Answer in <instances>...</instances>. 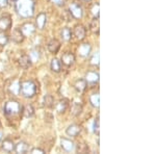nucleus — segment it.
<instances>
[{
    "label": "nucleus",
    "instance_id": "nucleus-1",
    "mask_svg": "<svg viewBox=\"0 0 156 154\" xmlns=\"http://www.w3.org/2000/svg\"><path fill=\"white\" fill-rule=\"evenodd\" d=\"M15 9L21 18H31L34 14V0H17L15 2Z\"/></svg>",
    "mask_w": 156,
    "mask_h": 154
},
{
    "label": "nucleus",
    "instance_id": "nucleus-2",
    "mask_svg": "<svg viewBox=\"0 0 156 154\" xmlns=\"http://www.w3.org/2000/svg\"><path fill=\"white\" fill-rule=\"evenodd\" d=\"M19 94H21L24 98H32L37 94V84L32 80H25L20 83Z\"/></svg>",
    "mask_w": 156,
    "mask_h": 154
},
{
    "label": "nucleus",
    "instance_id": "nucleus-3",
    "mask_svg": "<svg viewBox=\"0 0 156 154\" xmlns=\"http://www.w3.org/2000/svg\"><path fill=\"white\" fill-rule=\"evenodd\" d=\"M3 112L6 117H17L22 113V105L16 100H9L4 105Z\"/></svg>",
    "mask_w": 156,
    "mask_h": 154
},
{
    "label": "nucleus",
    "instance_id": "nucleus-4",
    "mask_svg": "<svg viewBox=\"0 0 156 154\" xmlns=\"http://www.w3.org/2000/svg\"><path fill=\"white\" fill-rule=\"evenodd\" d=\"M69 14L71 15L72 18L79 20L83 16V9H82L81 5L77 2H72L69 5Z\"/></svg>",
    "mask_w": 156,
    "mask_h": 154
},
{
    "label": "nucleus",
    "instance_id": "nucleus-5",
    "mask_svg": "<svg viewBox=\"0 0 156 154\" xmlns=\"http://www.w3.org/2000/svg\"><path fill=\"white\" fill-rule=\"evenodd\" d=\"M72 32H73V36L76 38L77 40H79V41L84 40L85 36H87V29H85V27L82 24L75 25L74 28L72 30Z\"/></svg>",
    "mask_w": 156,
    "mask_h": 154
},
{
    "label": "nucleus",
    "instance_id": "nucleus-6",
    "mask_svg": "<svg viewBox=\"0 0 156 154\" xmlns=\"http://www.w3.org/2000/svg\"><path fill=\"white\" fill-rule=\"evenodd\" d=\"M75 60H76V57H75L74 53H72V52H70V51H67L62 55L60 63L64 66H66V67H71V66L74 65Z\"/></svg>",
    "mask_w": 156,
    "mask_h": 154
},
{
    "label": "nucleus",
    "instance_id": "nucleus-7",
    "mask_svg": "<svg viewBox=\"0 0 156 154\" xmlns=\"http://www.w3.org/2000/svg\"><path fill=\"white\" fill-rule=\"evenodd\" d=\"M84 79H85V81H87V84L95 85L99 82L100 75H99V73L96 72V71H89V72H87V74H85Z\"/></svg>",
    "mask_w": 156,
    "mask_h": 154
},
{
    "label": "nucleus",
    "instance_id": "nucleus-8",
    "mask_svg": "<svg viewBox=\"0 0 156 154\" xmlns=\"http://www.w3.org/2000/svg\"><path fill=\"white\" fill-rule=\"evenodd\" d=\"M60 148L65 151V152H72L75 150V144L73 141L69 140L66 138H60Z\"/></svg>",
    "mask_w": 156,
    "mask_h": 154
},
{
    "label": "nucleus",
    "instance_id": "nucleus-9",
    "mask_svg": "<svg viewBox=\"0 0 156 154\" xmlns=\"http://www.w3.org/2000/svg\"><path fill=\"white\" fill-rule=\"evenodd\" d=\"M36 29H37L36 24L31 23V22H26V23H24L21 27V30H22V32H23L24 37H30L31 34H34Z\"/></svg>",
    "mask_w": 156,
    "mask_h": 154
},
{
    "label": "nucleus",
    "instance_id": "nucleus-10",
    "mask_svg": "<svg viewBox=\"0 0 156 154\" xmlns=\"http://www.w3.org/2000/svg\"><path fill=\"white\" fill-rule=\"evenodd\" d=\"M12 27V18L9 15L0 17V31H4L9 30Z\"/></svg>",
    "mask_w": 156,
    "mask_h": 154
},
{
    "label": "nucleus",
    "instance_id": "nucleus-11",
    "mask_svg": "<svg viewBox=\"0 0 156 154\" xmlns=\"http://www.w3.org/2000/svg\"><path fill=\"white\" fill-rule=\"evenodd\" d=\"M90 51H92V46L89 43H83L77 48V53L81 57H87L90 54Z\"/></svg>",
    "mask_w": 156,
    "mask_h": 154
},
{
    "label": "nucleus",
    "instance_id": "nucleus-12",
    "mask_svg": "<svg viewBox=\"0 0 156 154\" xmlns=\"http://www.w3.org/2000/svg\"><path fill=\"white\" fill-rule=\"evenodd\" d=\"M82 128L80 125L78 124H71L70 126H68V128L66 129V133L67 135L71 136V138H76L77 135L80 134Z\"/></svg>",
    "mask_w": 156,
    "mask_h": 154
},
{
    "label": "nucleus",
    "instance_id": "nucleus-13",
    "mask_svg": "<svg viewBox=\"0 0 156 154\" xmlns=\"http://www.w3.org/2000/svg\"><path fill=\"white\" fill-rule=\"evenodd\" d=\"M11 39L12 42L17 43V44H20V43H22L24 41L25 37L23 34V32H22L21 28H15L12 29V34H11Z\"/></svg>",
    "mask_w": 156,
    "mask_h": 154
},
{
    "label": "nucleus",
    "instance_id": "nucleus-14",
    "mask_svg": "<svg viewBox=\"0 0 156 154\" xmlns=\"http://www.w3.org/2000/svg\"><path fill=\"white\" fill-rule=\"evenodd\" d=\"M68 107H69V100L68 99H60L55 105V109L57 113H65L67 112Z\"/></svg>",
    "mask_w": 156,
    "mask_h": 154
},
{
    "label": "nucleus",
    "instance_id": "nucleus-15",
    "mask_svg": "<svg viewBox=\"0 0 156 154\" xmlns=\"http://www.w3.org/2000/svg\"><path fill=\"white\" fill-rule=\"evenodd\" d=\"M1 149L4 152L11 153L12 151H15V143L9 138H5L1 142Z\"/></svg>",
    "mask_w": 156,
    "mask_h": 154
},
{
    "label": "nucleus",
    "instance_id": "nucleus-16",
    "mask_svg": "<svg viewBox=\"0 0 156 154\" xmlns=\"http://www.w3.org/2000/svg\"><path fill=\"white\" fill-rule=\"evenodd\" d=\"M47 23V15L45 13H40L36 19V26L39 29H44Z\"/></svg>",
    "mask_w": 156,
    "mask_h": 154
},
{
    "label": "nucleus",
    "instance_id": "nucleus-17",
    "mask_svg": "<svg viewBox=\"0 0 156 154\" xmlns=\"http://www.w3.org/2000/svg\"><path fill=\"white\" fill-rule=\"evenodd\" d=\"M87 83L85 81V79L83 78H79V79H77L76 81L73 83V87H74V89L77 91L78 93H83L85 90H87Z\"/></svg>",
    "mask_w": 156,
    "mask_h": 154
},
{
    "label": "nucleus",
    "instance_id": "nucleus-18",
    "mask_svg": "<svg viewBox=\"0 0 156 154\" xmlns=\"http://www.w3.org/2000/svg\"><path fill=\"white\" fill-rule=\"evenodd\" d=\"M18 64L22 69H28L29 67H31L32 62L30 59L29 55H22L18 59Z\"/></svg>",
    "mask_w": 156,
    "mask_h": 154
},
{
    "label": "nucleus",
    "instance_id": "nucleus-19",
    "mask_svg": "<svg viewBox=\"0 0 156 154\" xmlns=\"http://www.w3.org/2000/svg\"><path fill=\"white\" fill-rule=\"evenodd\" d=\"M15 151L19 154H24V153H27L29 151V145L27 144L26 142H19L17 145H15Z\"/></svg>",
    "mask_w": 156,
    "mask_h": 154
},
{
    "label": "nucleus",
    "instance_id": "nucleus-20",
    "mask_svg": "<svg viewBox=\"0 0 156 154\" xmlns=\"http://www.w3.org/2000/svg\"><path fill=\"white\" fill-rule=\"evenodd\" d=\"M47 47H48V50L51 53H57L58 52V50H59V48H60V43L58 40H56V39H52L51 41H50L48 43V45H47Z\"/></svg>",
    "mask_w": 156,
    "mask_h": 154
},
{
    "label": "nucleus",
    "instance_id": "nucleus-21",
    "mask_svg": "<svg viewBox=\"0 0 156 154\" xmlns=\"http://www.w3.org/2000/svg\"><path fill=\"white\" fill-rule=\"evenodd\" d=\"M60 37H62V39L66 42L71 41L72 37H73L72 29L70 28V27H64V28L60 30Z\"/></svg>",
    "mask_w": 156,
    "mask_h": 154
},
{
    "label": "nucleus",
    "instance_id": "nucleus-22",
    "mask_svg": "<svg viewBox=\"0 0 156 154\" xmlns=\"http://www.w3.org/2000/svg\"><path fill=\"white\" fill-rule=\"evenodd\" d=\"M89 101L93 107L95 108H99L100 106V95L99 93H93L90 95Z\"/></svg>",
    "mask_w": 156,
    "mask_h": 154
},
{
    "label": "nucleus",
    "instance_id": "nucleus-23",
    "mask_svg": "<svg viewBox=\"0 0 156 154\" xmlns=\"http://www.w3.org/2000/svg\"><path fill=\"white\" fill-rule=\"evenodd\" d=\"M90 29L93 34H99L100 32V21H99V18H94L90 21Z\"/></svg>",
    "mask_w": 156,
    "mask_h": 154
},
{
    "label": "nucleus",
    "instance_id": "nucleus-24",
    "mask_svg": "<svg viewBox=\"0 0 156 154\" xmlns=\"http://www.w3.org/2000/svg\"><path fill=\"white\" fill-rule=\"evenodd\" d=\"M22 115L25 118H31L34 115V108L31 104H27L24 107H22Z\"/></svg>",
    "mask_w": 156,
    "mask_h": 154
},
{
    "label": "nucleus",
    "instance_id": "nucleus-25",
    "mask_svg": "<svg viewBox=\"0 0 156 154\" xmlns=\"http://www.w3.org/2000/svg\"><path fill=\"white\" fill-rule=\"evenodd\" d=\"M50 68H51L52 72L59 73L60 70H62V63H60V60L54 57V59L51 60V64H50Z\"/></svg>",
    "mask_w": 156,
    "mask_h": 154
},
{
    "label": "nucleus",
    "instance_id": "nucleus-26",
    "mask_svg": "<svg viewBox=\"0 0 156 154\" xmlns=\"http://www.w3.org/2000/svg\"><path fill=\"white\" fill-rule=\"evenodd\" d=\"M53 105H54L53 96L50 95V94H46L44 96V106L48 107V108H51V107H53Z\"/></svg>",
    "mask_w": 156,
    "mask_h": 154
},
{
    "label": "nucleus",
    "instance_id": "nucleus-27",
    "mask_svg": "<svg viewBox=\"0 0 156 154\" xmlns=\"http://www.w3.org/2000/svg\"><path fill=\"white\" fill-rule=\"evenodd\" d=\"M75 149H76L78 153H87L90 150L87 144H85L84 142H80L77 145H75Z\"/></svg>",
    "mask_w": 156,
    "mask_h": 154
},
{
    "label": "nucleus",
    "instance_id": "nucleus-28",
    "mask_svg": "<svg viewBox=\"0 0 156 154\" xmlns=\"http://www.w3.org/2000/svg\"><path fill=\"white\" fill-rule=\"evenodd\" d=\"M81 113H82V105L80 104V103L75 102L74 104L72 105V108H71L72 116H74V117H77V116H79Z\"/></svg>",
    "mask_w": 156,
    "mask_h": 154
},
{
    "label": "nucleus",
    "instance_id": "nucleus-29",
    "mask_svg": "<svg viewBox=\"0 0 156 154\" xmlns=\"http://www.w3.org/2000/svg\"><path fill=\"white\" fill-rule=\"evenodd\" d=\"M9 37L4 31H0V47H4L9 44Z\"/></svg>",
    "mask_w": 156,
    "mask_h": 154
},
{
    "label": "nucleus",
    "instance_id": "nucleus-30",
    "mask_svg": "<svg viewBox=\"0 0 156 154\" xmlns=\"http://www.w3.org/2000/svg\"><path fill=\"white\" fill-rule=\"evenodd\" d=\"M90 14L93 15L94 18H99V15H100V5L99 3L94 4L92 7H90Z\"/></svg>",
    "mask_w": 156,
    "mask_h": 154
},
{
    "label": "nucleus",
    "instance_id": "nucleus-31",
    "mask_svg": "<svg viewBox=\"0 0 156 154\" xmlns=\"http://www.w3.org/2000/svg\"><path fill=\"white\" fill-rule=\"evenodd\" d=\"M9 91L15 95H18L19 94V91H20V82L19 81H14L9 87Z\"/></svg>",
    "mask_w": 156,
    "mask_h": 154
},
{
    "label": "nucleus",
    "instance_id": "nucleus-32",
    "mask_svg": "<svg viewBox=\"0 0 156 154\" xmlns=\"http://www.w3.org/2000/svg\"><path fill=\"white\" fill-rule=\"evenodd\" d=\"M99 53H94L92 55V57H90V64L92 65V66H99Z\"/></svg>",
    "mask_w": 156,
    "mask_h": 154
},
{
    "label": "nucleus",
    "instance_id": "nucleus-33",
    "mask_svg": "<svg viewBox=\"0 0 156 154\" xmlns=\"http://www.w3.org/2000/svg\"><path fill=\"white\" fill-rule=\"evenodd\" d=\"M40 56H41V54H40V52L37 51V50H32V51L30 52V54H29V57H30V59H31L32 63L39 60Z\"/></svg>",
    "mask_w": 156,
    "mask_h": 154
},
{
    "label": "nucleus",
    "instance_id": "nucleus-34",
    "mask_svg": "<svg viewBox=\"0 0 156 154\" xmlns=\"http://www.w3.org/2000/svg\"><path fill=\"white\" fill-rule=\"evenodd\" d=\"M94 132L96 133L97 135H99V132H100V121H99V118L95 119V122H94Z\"/></svg>",
    "mask_w": 156,
    "mask_h": 154
},
{
    "label": "nucleus",
    "instance_id": "nucleus-35",
    "mask_svg": "<svg viewBox=\"0 0 156 154\" xmlns=\"http://www.w3.org/2000/svg\"><path fill=\"white\" fill-rule=\"evenodd\" d=\"M30 153H32V154H44L45 153V151L43 150V149L41 148H32L31 150H30Z\"/></svg>",
    "mask_w": 156,
    "mask_h": 154
},
{
    "label": "nucleus",
    "instance_id": "nucleus-36",
    "mask_svg": "<svg viewBox=\"0 0 156 154\" xmlns=\"http://www.w3.org/2000/svg\"><path fill=\"white\" fill-rule=\"evenodd\" d=\"M54 4H56L57 6H62L66 3V0H51Z\"/></svg>",
    "mask_w": 156,
    "mask_h": 154
},
{
    "label": "nucleus",
    "instance_id": "nucleus-37",
    "mask_svg": "<svg viewBox=\"0 0 156 154\" xmlns=\"http://www.w3.org/2000/svg\"><path fill=\"white\" fill-rule=\"evenodd\" d=\"M9 0H0V7H5L7 5Z\"/></svg>",
    "mask_w": 156,
    "mask_h": 154
},
{
    "label": "nucleus",
    "instance_id": "nucleus-38",
    "mask_svg": "<svg viewBox=\"0 0 156 154\" xmlns=\"http://www.w3.org/2000/svg\"><path fill=\"white\" fill-rule=\"evenodd\" d=\"M9 1H11V2H14V3H15V2H16L17 0H9Z\"/></svg>",
    "mask_w": 156,
    "mask_h": 154
},
{
    "label": "nucleus",
    "instance_id": "nucleus-39",
    "mask_svg": "<svg viewBox=\"0 0 156 154\" xmlns=\"http://www.w3.org/2000/svg\"><path fill=\"white\" fill-rule=\"evenodd\" d=\"M84 1H90V0H84Z\"/></svg>",
    "mask_w": 156,
    "mask_h": 154
},
{
    "label": "nucleus",
    "instance_id": "nucleus-40",
    "mask_svg": "<svg viewBox=\"0 0 156 154\" xmlns=\"http://www.w3.org/2000/svg\"><path fill=\"white\" fill-rule=\"evenodd\" d=\"M0 126H1V123H0Z\"/></svg>",
    "mask_w": 156,
    "mask_h": 154
}]
</instances>
